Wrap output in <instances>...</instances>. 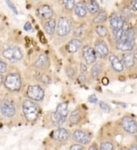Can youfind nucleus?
I'll list each match as a JSON object with an SVG mask.
<instances>
[{
  "instance_id": "obj_32",
  "label": "nucleus",
  "mask_w": 137,
  "mask_h": 150,
  "mask_svg": "<svg viewBox=\"0 0 137 150\" xmlns=\"http://www.w3.org/2000/svg\"><path fill=\"white\" fill-rule=\"evenodd\" d=\"M99 105H100V108L104 111L105 113H109L110 109V107L108 106V105L106 103H104V101H100L99 102Z\"/></svg>"
},
{
  "instance_id": "obj_6",
  "label": "nucleus",
  "mask_w": 137,
  "mask_h": 150,
  "mask_svg": "<svg viewBox=\"0 0 137 150\" xmlns=\"http://www.w3.org/2000/svg\"><path fill=\"white\" fill-rule=\"evenodd\" d=\"M122 125L123 129L129 134H133L137 132V123L133 118L126 116L122 119Z\"/></svg>"
},
{
  "instance_id": "obj_35",
  "label": "nucleus",
  "mask_w": 137,
  "mask_h": 150,
  "mask_svg": "<svg viewBox=\"0 0 137 150\" xmlns=\"http://www.w3.org/2000/svg\"><path fill=\"white\" fill-rule=\"evenodd\" d=\"M6 71H7V67H6V63L0 59V74L6 73Z\"/></svg>"
},
{
  "instance_id": "obj_29",
  "label": "nucleus",
  "mask_w": 137,
  "mask_h": 150,
  "mask_svg": "<svg viewBox=\"0 0 137 150\" xmlns=\"http://www.w3.org/2000/svg\"><path fill=\"white\" fill-rule=\"evenodd\" d=\"M64 6L67 10H72L75 8V0H62Z\"/></svg>"
},
{
  "instance_id": "obj_48",
  "label": "nucleus",
  "mask_w": 137,
  "mask_h": 150,
  "mask_svg": "<svg viewBox=\"0 0 137 150\" xmlns=\"http://www.w3.org/2000/svg\"><path fill=\"white\" fill-rule=\"evenodd\" d=\"M100 2H102V3H104V1H105V0H100Z\"/></svg>"
},
{
  "instance_id": "obj_3",
  "label": "nucleus",
  "mask_w": 137,
  "mask_h": 150,
  "mask_svg": "<svg viewBox=\"0 0 137 150\" xmlns=\"http://www.w3.org/2000/svg\"><path fill=\"white\" fill-rule=\"evenodd\" d=\"M5 86L11 91H18L20 90L22 83L20 76L18 74H10L5 80Z\"/></svg>"
},
{
  "instance_id": "obj_28",
  "label": "nucleus",
  "mask_w": 137,
  "mask_h": 150,
  "mask_svg": "<svg viewBox=\"0 0 137 150\" xmlns=\"http://www.w3.org/2000/svg\"><path fill=\"white\" fill-rule=\"evenodd\" d=\"M100 64H96L91 68V75L93 77H98L100 74Z\"/></svg>"
},
{
  "instance_id": "obj_20",
  "label": "nucleus",
  "mask_w": 137,
  "mask_h": 150,
  "mask_svg": "<svg viewBox=\"0 0 137 150\" xmlns=\"http://www.w3.org/2000/svg\"><path fill=\"white\" fill-rule=\"evenodd\" d=\"M50 118H51L52 122H53L55 125H57V126H60V125H62V124L65 122V121H66V117L62 116L59 113H57V112H53V113L51 114Z\"/></svg>"
},
{
  "instance_id": "obj_25",
  "label": "nucleus",
  "mask_w": 137,
  "mask_h": 150,
  "mask_svg": "<svg viewBox=\"0 0 137 150\" xmlns=\"http://www.w3.org/2000/svg\"><path fill=\"white\" fill-rule=\"evenodd\" d=\"M48 58L47 56L45 55V54H42L39 56L38 59L37 60V62H35V66L37 67V68H43L46 65V64L47 63Z\"/></svg>"
},
{
  "instance_id": "obj_42",
  "label": "nucleus",
  "mask_w": 137,
  "mask_h": 150,
  "mask_svg": "<svg viewBox=\"0 0 137 150\" xmlns=\"http://www.w3.org/2000/svg\"><path fill=\"white\" fill-rule=\"evenodd\" d=\"M80 70H81V71H82V73H85V72L87 71V67H86V66L84 64H81Z\"/></svg>"
},
{
  "instance_id": "obj_9",
  "label": "nucleus",
  "mask_w": 137,
  "mask_h": 150,
  "mask_svg": "<svg viewBox=\"0 0 137 150\" xmlns=\"http://www.w3.org/2000/svg\"><path fill=\"white\" fill-rule=\"evenodd\" d=\"M1 110L3 115L11 117L15 115V108L14 105L9 100H3L1 103Z\"/></svg>"
},
{
  "instance_id": "obj_38",
  "label": "nucleus",
  "mask_w": 137,
  "mask_h": 150,
  "mask_svg": "<svg viewBox=\"0 0 137 150\" xmlns=\"http://www.w3.org/2000/svg\"><path fill=\"white\" fill-rule=\"evenodd\" d=\"M66 74H67V75L69 76V77H72L75 74V70L73 69V68H69L66 69Z\"/></svg>"
},
{
  "instance_id": "obj_40",
  "label": "nucleus",
  "mask_w": 137,
  "mask_h": 150,
  "mask_svg": "<svg viewBox=\"0 0 137 150\" xmlns=\"http://www.w3.org/2000/svg\"><path fill=\"white\" fill-rule=\"evenodd\" d=\"M31 28H32V26H31V23H29V22H27V23L24 24V29L25 30H27V31H28V30H31Z\"/></svg>"
},
{
  "instance_id": "obj_17",
  "label": "nucleus",
  "mask_w": 137,
  "mask_h": 150,
  "mask_svg": "<svg viewBox=\"0 0 137 150\" xmlns=\"http://www.w3.org/2000/svg\"><path fill=\"white\" fill-rule=\"evenodd\" d=\"M87 7L86 5L83 2H79L75 6V15L79 18H84L87 15Z\"/></svg>"
},
{
  "instance_id": "obj_14",
  "label": "nucleus",
  "mask_w": 137,
  "mask_h": 150,
  "mask_svg": "<svg viewBox=\"0 0 137 150\" xmlns=\"http://www.w3.org/2000/svg\"><path fill=\"white\" fill-rule=\"evenodd\" d=\"M135 46V41H128L125 40H120L117 42V48L121 51H131Z\"/></svg>"
},
{
  "instance_id": "obj_2",
  "label": "nucleus",
  "mask_w": 137,
  "mask_h": 150,
  "mask_svg": "<svg viewBox=\"0 0 137 150\" xmlns=\"http://www.w3.org/2000/svg\"><path fill=\"white\" fill-rule=\"evenodd\" d=\"M72 30V22L66 17H61L59 19L57 27V33L59 37H65L70 33Z\"/></svg>"
},
{
  "instance_id": "obj_44",
  "label": "nucleus",
  "mask_w": 137,
  "mask_h": 150,
  "mask_svg": "<svg viewBox=\"0 0 137 150\" xmlns=\"http://www.w3.org/2000/svg\"><path fill=\"white\" fill-rule=\"evenodd\" d=\"M88 149L89 150H96V149H98V148L96 146H91V147H89V149Z\"/></svg>"
},
{
  "instance_id": "obj_13",
  "label": "nucleus",
  "mask_w": 137,
  "mask_h": 150,
  "mask_svg": "<svg viewBox=\"0 0 137 150\" xmlns=\"http://www.w3.org/2000/svg\"><path fill=\"white\" fill-rule=\"evenodd\" d=\"M37 14L42 19H49L53 15V10L50 6L43 5L37 8Z\"/></svg>"
},
{
  "instance_id": "obj_8",
  "label": "nucleus",
  "mask_w": 137,
  "mask_h": 150,
  "mask_svg": "<svg viewBox=\"0 0 137 150\" xmlns=\"http://www.w3.org/2000/svg\"><path fill=\"white\" fill-rule=\"evenodd\" d=\"M82 55L84 57L86 63L88 64H93L97 59V55L95 50H93L91 46H86L82 50Z\"/></svg>"
},
{
  "instance_id": "obj_18",
  "label": "nucleus",
  "mask_w": 137,
  "mask_h": 150,
  "mask_svg": "<svg viewBox=\"0 0 137 150\" xmlns=\"http://www.w3.org/2000/svg\"><path fill=\"white\" fill-rule=\"evenodd\" d=\"M122 61L123 65L126 68H131L135 64V59H134L133 54L131 52H126L122 55Z\"/></svg>"
},
{
  "instance_id": "obj_23",
  "label": "nucleus",
  "mask_w": 137,
  "mask_h": 150,
  "mask_svg": "<svg viewBox=\"0 0 137 150\" xmlns=\"http://www.w3.org/2000/svg\"><path fill=\"white\" fill-rule=\"evenodd\" d=\"M134 37H135V30L133 28L124 30V33L123 34L122 38L121 40H125L128 41H134Z\"/></svg>"
},
{
  "instance_id": "obj_46",
  "label": "nucleus",
  "mask_w": 137,
  "mask_h": 150,
  "mask_svg": "<svg viewBox=\"0 0 137 150\" xmlns=\"http://www.w3.org/2000/svg\"><path fill=\"white\" fill-rule=\"evenodd\" d=\"M2 81H3V76L2 75V74H0V84L2 83Z\"/></svg>"
},
{
  "instance_id": "obj_45",
  "label": "nucleus",
  "mask_w": 137,
  "mask_h": 150,
  "mask_svg": "<svg viewBox=\"0 0 137 150\" xmlns=\"http://www.w3.org/2000/svg\"><path fill=\"white\" fill-rule=\"evenodd\" d=\"M133 56H134V59H136V60H137V49L135 50V52H134Z\"/></svg>"
},
{
  "instance_id": "obj_37",
  "label": "nucleus",
  "mask_w": 137,
  "mask_h": 150,
  "mask_svg": "<svg viewBox=\"0 0 137 150\" xmlns=\"http://www.w3.org/2000/svg\"><path fill=\"white\" fill-rule=\"evenodd\" d=\"M98 101V99L97 96L95 95H94V94H92V95L88 96V102H89L90 103H97Z\"/></svg>"
},
{
  "instance_id": "obj_30",
  "label": "nucleus",
  "mask_w": 137,
  "mask_h": 150,
  "mask_svg": "<svg viewBox=\"0 0 137 150\" xmlns=\"http://www.w3.org/2000/svg\"><path fill=\"white\" fill-rule=\"evenodd\" d=\"M124 30H125L123 28L122 29H117V30H113V36H114V38L115 40L117 41H119L122 38V36L124 33Z\"/></svg>"
},
{
  "instance_id": "obj_26",
  "label": "nucleus",
  "mask_w": 137,
  "mask_h": 150,
  "mask_svg": "<svg viewBox=\"0 0 137 150\" xmlns=\"http://www.w3.org/2000/svg\"><path fill=\"white\" fill-rule=\"evenodd\" d=\"M70 121H71L72 124H77V123H79V121L81 120V115L79 110H75V111H73L71 113V115H70Z\"/></svg>"
},
{
  "instance_id": "obj_31",
  "label": "nucleus",
  "mask_w": 137,
  "mask_h": 150,
  "mask_svg": "<svg viewBox=\"0 0 137 150\" xmlns=\"http://www.w3.org/2000/svg\"><path fill=\"white\" fill-rule=\"evenodd\" d=\"M100 149L101 150H112L113 149V146L110 142H103L100 144Z\"/></svg>"
},
{
  "instance_id": "obj_5",
  "label": "nucleus",
  "mask_w": 137,
  "mask_h": 150,
  "mask_svg": "<svg viewBox=\"0 0 137 150\" xmlns=\"http://www.w3.org/2000/svg\"><path fill=\"white\" fill-rule=\"evenodd\" d=\"M27 95L32 100L40 101L44 99V91L38 85L30 86L27 89Z\"/></svg>"
},
{
  "instance_id": "obj_43",
  "label": "nucleus",
  "mask_w": 137,
  "mask_h": 150,
  "mask_svg": "<svg viewBox=\"0 0 137 150\" xmlns=\"http://www.w3.org/2000/svg\"><path fill=\"white\" fill-rule=\"evenodd\" d=\"M85 77L84 75H80L79 77V81H80L81 83H85Z\"/></svg>"
},
{
  "instance_id": "obj_49",
  "label": "nucleus",
  "mask_w": 137,
  "mask_h": 150,
  "mask_svg": "<svg viewBox=\"0 0 137 150\" xmlns=\"http://www.w3.org/2000/svg\"><path fill=\"white\" fill-rule=\"evenodd\" d=\"M136 139H137V137H136Z\"/></svg>"
},
{
  "instance_id": "obj_34",
  "label": "nucleus",
  "mask_w": 137,
  "mask_h": 150,
  "mask_svg": "<svg viewBox=\"0 0 137 150\" xmlns=\"http://www.w3.org/2000/svg\"><path fill=\"white\" fill-rule=\"evenodd\" d=\"M6 1L8 6L11 8V11H12L14 13H15V14H18V9H17V8L15 7V5L12 3V2H11V0H6Z\"/></svg>"
},
{
  "instance_id": "obj_12",
  "label": "nucleus",
  "mask_w": 137,
  "mask_h": 150,
  "mask_svg": "<svg viewBox=\"0 0 137 150\" xmlns=\"http://www.w3.org/2000/svg\"><path fill=\"white\" fill-rule=\"evenodd\" d=\"M70 137L69 132L64 128H59L53 130L51 134V137L58 141H66Z\"/></svg>"
},
{
  "instance_id": "obj_47",
  "label": "nucleus",
  "mask_w": 137,
  "mask_h": 150,
  "mask_svg": "<svg viewBox=\"0 0 137 150\" xmlns=\"http://www.w3.org/2000/svg\"><path fill=\"white\" fill-rule=\"evenodd\" d=\"M130 149H137V146H136V145H133V146H132L131 147H130Z\"/></svg>"
},
{
  "instance_id": "obj_15",
  "label": "nucleus",
  "mask_w": 137,
  "mask_h": 150,
  "mask_svg": "<svg viewBox=\"0 0 137 150\" xmlns=\"http://www.w3.org/2000/svg\"><path fill=\"white\" fill-rule=\"evenodd\" d=\"M110 62L111 64L112 68L115 70L117 72H121L123 71V68H124V65L123 64V62H121L120 59L117 58L116 55H110L109 58Z\"/></svg>"
},
{
  "instance_id": "obj_7",
  "label": "nucleus",
  "mask_w": 137,
  "mask_h": 150,
  "mask_svg": "<svg viewBox=\"0 0 137 150\" xmlns=\"http://www.w3.org/2000/svg\"><path fill=\"white\" fill-rule=\"evenodd\" d=\"M110 25L113 30L122 29L124 27V19L117 13H113L109 18Z\"/></svg>"
},
{
  "instance_id": "obj_11",
  "label": "nucleus",
  "mask_w": 137,
  "mask_h": 150,
  "mask_svg": "<svg viewBox=\"0 0 137 150\" xmlns=\"http://www.w3.org/2000/svg\"><path fill=\"white\" fill-rule=\"evenodd\" d=\"M73 139L76 142L81 143V144L85 145L90 143L91 141V137L87 133L82 131V130H77L73 133Z\"/></svg>"
},
{
  "instance_id": "obj_24",
  "label": "nucleus",
  "mask_w": 137,
  "mask_h": 150,
  "mask_svg": "<svg viewBox=\"0 0 137 150\" xmlns=\"http://www.w3.org/2000/svg\"><path fill=\"white\" fill-rule=\"evenodd\" d=\"M107 20V13L105 11H100V12L95 16L93 21L95 24H100V23H104Z\"/></svg>"
},
{
  "instance_id": "obj_27",
  "label": "nucleus",
  "mask_w": 137,
  "mask_h": 150,
  "mask_svg": "<svg viewBox=\"0 0 137 150\" xmlns=\"http://www.w3.org/2000/svg\"><path fill=\"white\" fill-rule=\"evenodd\" d=\"M96 32L101 37H105L108 35V30L103 25H98L96 28Z\"/></svg>"
},
{
  "instance_id": "obj_22",
  "label": "nucleus",
  "mask_w": 137,
  "mask_h": 150,
  "mask_svg": "<svg viewBox=\"0 0 137 150\" xmlns=\"http://www.w3.org/2000/svg\"><path fill=\"white\" fill-rule=\"evenodd\" d=\"M68 105H69L68 103H62L59 104L57 107L56 112L63 117H66L68 115Z\"/></svg>"
},
{
  "instance_id": "obj_16",
  "label": "nucleus",
  "mask_w": 137,
  "mask_h": 150,
  "mask_svg": "<svg viewBox=\"0 0 137 150\" xmlns=\"http://www.w3.org/2000/svg\"><path fill=\"white\" fill-rule=\"evenodd\" d=\"M82 46V42L78 39L72 40L66 46V50L70 53H75Z\"/></svg>"
},
{
  "instance_id": "obj_41",
  "label": "nucleus",
  "mask_w": 137,
  "mask_h": 150,
  "mask_svg": "<svg viewBox=\"0 0 137 150\" xmlns=\"http://www.w3.org/2000/svg\"><path fill=\"white\" fill-rule=\"evenodd\" d=\"M101 82H102L103 85H104V86H107V85H108V83H109V80H108V77H104V78H102V81H101Z\"/></svg>"
},
{
  "instance_id": "obj_1",
  "label": "nucleus",
  "mask_w": 137,
  "mask_h": 150,
  "mask_svg": "<svg viewBox=\"0 0 137 150\" xmlns=\"http://www.w3.org/2000/svg\"><path fill=\"white\" fill-rule=\"evenodd\" d=\"M23 113L27 121H35L39 115L38 107L34 102L27 99L23 103Z\"/></svg>"
},
{
  "instance_id": "obj_10",
  "label": "nucleus",
  "mask_w": 137,
  "mask_h": 150,
  "mask_svg": "<svg viewBox=\"0 0 137 150\" xmlns=\"http://www.w3.org/2000/svg\"><path fill=\"white\" fill-rule=\"evenodd\" d=\"M95 51L96 55L100 58H105L109 53V50L107 44L101 40H98L95 44Z\"/></svg>"
},
{
  "instance_id": "obj_33",
  "label": "nucleus",
  "mask_w": 137,
  "mask_h": 150,
  "mask_svg": "<svg viewBox=\"0 0 137 150\" xmlns=\"http://www.w3.org/2000/svg\"><path fill=\"white\" fill-rule=\"evenodd\" d=\"M129 8L132 11H137V0H131L129 3Z\"/></svg>"
},
{
  "instance_id": "obj_4",
  "label": "nucleus",
  "mask_w": 137,
  "mask_h": 150,
  "mask_svg": "<svg viewBox=\"0 0 137 150\" xmlns=\"http://www.w3.org/2000/svg\"><path fill=\"white\" fill-rule=\"evenodd\" d=\"M2 55L5 59H8L11 62H17L22 59L23 53L19 47L15 46H11L4 50Z\"/></svg>"
},
{
  "instance_id": "obj_19",
  "label": "nucleus",
  "mask_w": 137,
  "mask_h": 150,
  "mask_svg": "<svg viewBox=\"0 0 137 150\" xmlns=\"http://www.w3.org/2000/svg\"><path fill=\"white\" fill-rule=\"evenodd\" d=\"M86 7H87L88 11L92 15H95L98 12L99 9H100V6L96 0H88L87 2Z\"/></svg>"
},
{
  "instance_id": "obj_39",
  "label": "nucleus",
  "mask_w": 137,
  "mask_h": 150,
  "mask_svg": "<svg viewBox=\"0 0 137 150\" xmlns=\"http://www.w3.org/2000/svg\"><path fill=\"white\" fill-rule=\"evenodd\" d=\"M70 149L71 150H82L83 149V146L79 144H74L70 146Z\"/></svg>"
},
{
  "instance_id": "obj_36",
  "label": "nucleus",
  "mask_w": 137,
  "mask_h": 150,
  "mask_svg": "<svg viewBox=\"0 0 137 150\" xmlns=\"http://www.w3.org/2000/svg\"><path fill=\"white\" fill-rule=\"evenodd\" d=\"M40 80L44 83H50V78H49V76L46 74H43L41 77H40Z\"/></svg>"
},
{
  "instance_id": "obj_21",
  "label": "nucleus",
  "mask_w": 137,
  "mask_h": 150,
  "mask_svg": "<svg viewBox=\"0 0 137 150\" xmlns=\"http://www.w3.org/2000/svg\"><path fill=\"white\" fill-rule=\"evenodd\" d=\"M55 28H56V21L54 19H50L44 24V30L46 33L49 35H52L54 33Z\"/></svg>"
}]
</instances>
